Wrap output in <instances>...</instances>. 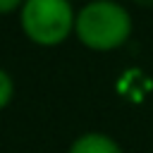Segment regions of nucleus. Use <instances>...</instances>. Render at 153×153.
<instances>
[{"label":"nucleus","mask_w":153,"mask_h":153,"mask_svg":"<svg viewBox=\"0 0 153 153\" xmlns=\"http://www.w3.org/2000/svg\"><path fill=\"white\" fill-rule=\"evenodd\" d=\"M134 31V19L122 2L88 0L76 10L74 36L93 53H110L122 48Z\"/></svg>","instance_id":"obj_1"},{"label":"nucleus","mask_w":153,"mask_h":153,"mask_svg":"<svg viewBox=\"0 0 153 153\" xmlns=\"http://www.w3.org/2000/svg\"><path fill=\"white\" fill-rule=\"evenodd\" d=\"M74 19L72 0H24L19 7L22 33L41 48L65 43L74 33Z\"/></svg>","instance_id":"obj_2"},{"label":"nucleus","mask_w":153,"mask_h":153,"mask_svg":"<svg viewBox=\"0 0 153 153\" xmlns=\"http://www.w3.org/2000/svg\"><path fill=\"white\" fill-rule=\"evenodd\" d=\"M67 153H124V148L105 131H84L69 143Z\"/></svg>","instance_id":"obj_3"},{"label":"nucleus","mask_w":153,"mask_h":153,"mask_svg":"<svg viewBox=\"0 0 153 153\" xmlns=\"http://www.w3.org/2000/svg\"><path fill=\"white\" fill-rule=\"evenodd\" d=\"M12 98H14V79L5 67H0V110H5L12 103Z\"/></svg>","instance_id":"obj_4"},{"label":"nucleus","mask_w":153,"mask_h":153,"mask_svg":"<svg viewBox=\"0 0 153 153\" xmlns=\"http://www.w3.org/2000/svg\"><path fill=\"white\" fill-rule=\"evenodd\" d=\"M24 0H0V14H12V12H19Z\"/></svg>","instance_id":"obj_5"},{"label":"nucleus","mask_w":153,"mask_h":153,"mask_svg":"<svg viewBox=\"0 0 153 153\" xmlns=\"http://www.w3.org/2000/svg\"><path fill=\"white\" fill-rule=\"evenodd\" d=\"M136 5H141V7H153V0H134Z\"/></svg>","instance_id":"obj_6"},{"label":"nucleus","mask_w":153,"mask_h":153,"mask_svg":"<svg viewBox=\"0 0 153 153\" xmlns=\"http://www.w3.org/2000/svg\"><path fill=\"white\" fill-rule=\"evenodd\" d=\"M86 2H88V0H86Z\"/></svg>","instance_id":"obj_7"}]
</instances>
